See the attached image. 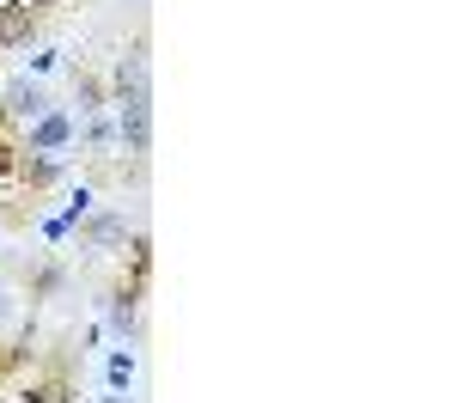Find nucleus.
I'll list each match as a JSON object with an SVG mask.
<instances>
[{
  "label": "nucleus",
  "instance_id": "f257e3e1",
  "mask_svg": "<svg viewBox=\"0 0 457 403\" xmlns=\"http://www.w3.org/2000/svg\"><path fill=\"white\" fill-rule=\"evenodd\" d=\"M116 147L129 153V159H146V147H153V92H135V98H116Z\"/></svg>",
  "mask_w": 457,
  "mask_h": 403
},
{
  "label": "nucleus",
  "instance_id": "f03ea898",
  "mask_svg": "<svg viewBox=\"0 0 457 403\" xmlns=\"http://www.w3.org/2000/svg\"><path fill=\"white\" fill-rule=\"evenodd\" d=\"M49 110H55V98H49L37 80H6V86H0V116L19 122V129H31L37 116H49Z\"/></svg>",
  "mask_w": 457,
  "mask_h": 403
},
{
  "label": "nucleus",
  "instance_id": "7ed1b4c3",
  "mask_svg": "<svg viewBox=\"0 0 457 403\" xmlns=\"http://www.w3.org/2000/svg\"><path fill=\"white\" fill-rule=\"evenodd\" d=\"M79 385H73V366L68 361H43L31 366V385L19 391V403H73Z\"/></svg>",
  "mask_w": 457,
  "mask_h": 403
},
{
  "label": "nucleus",
  "instance_id": "20e7f679",
  "mask_svg": "<svg viewBox=\"0 0 457 403\" xmlns=\"http://www.w3.org/2000/svg\"><path fill=\"white\" fill-rule=\"evenodd\" d=\"M73 135H79V129H73L68 110H49V116H37L31 129L19 135V147H25V153H49V159H62V147H73Z\"/></svg>",
  "mask_w": 457,
  "mask_h": 403
},
{
  "label": "nucleus",
  "instance_id": "39448f33",
  "mask_svg": "<svg viewBox=\"0 0 457 403\" xmlns=\"http://www.w3.org/2000/svg\"><path fill=\"white\" fill-rule=\"evenodd\" d=\"M135 232H129V214H86L79 220V251H98V256H110V251H122Z\"/></svg>",
  "mask_w": 457,
  "mask_h": 403
},
{
  "label": "nucleus",
  "instance_id": "423d86ee",
  "mask_svg": "<svg viewBox=\"0 0 457 403\" xmlns=\"http://www.w3.org/2000/svg\"><path fill=\"white\" fill-rule=\"evenodd\" d=\"M141 299H146V293L129 288V281L104 293V324H110V336H122V342H135V336H141Z\"/></svg>",
  "mask_w": 457,
  "mask_h": 403
},
{
  "label": "nucleus",
  "instance_id": "0eeeda50",
  "mask_svg": "<svg viewBox=\"0 0 457 403\" xmlns=\"http://www.w3.org/2000/svg\"><path fill=\"white\" fill-rule=\"evenodd\" d=\"M37 25H43V13H37L31 0H6L0 6V49H25L37 37Z\"/></svg>",
  "mask_w": 457,
  "mask_h": 403
},
{
  "label": "nucleus",
  "instance_id": "6e6552de",
  "mask_svg": "<svg viewBox=\"0 0 457 403\" xmlns=\"http://www.w3.org/2000/svg\"><path fill=\"white\" fill-rule=\"evenodd\" d=\"M73 105H79V122H86V116H104V110H110L104 73L86 68V62H73Z\"/></svg>",
  "mask_w": 457,
  "mask_h": 403
},
{
  "label": "nucleus",
  "instance_id": "1a4fd4ad",
  "mask_svg": "<svg viewBox=\"0 0 457 403\" xmlns=\"http://www.w3.org/2000/svg\"><path fill=\"white\" fill-rule=\"evenodd\" d=\"M104 379H110V391H129V385H135V355H129V348H110Z\"/></svg>",
  "mask_w": 457,
  "mask_h": 403
},
{
  "label": "nucleus",
  "instance_id": "9d476101",
  "mask_svg": "<svg viewBox=\"0 0 457 403\" xmlns=\"http://www.w3.org/2000/svg\"><path fill=\"white\" fill-rule=\"evenodd\" d=\"M62 281H68V269H62V263H37V275H31V306H37V299H49Z\"/></svg>",
  "mask_w": 457,
  "mask_h": 403
},
{
  "label": "nucleus",
  "instance_id": "9b49d317",
  "mask_svg": "<svg viewBox=\"0 0 457 403\" xmlns=\"http://www.w3.org/2000/svg\"><path fill=\"white\" fill-rule=\"evenodd\" d=\"M19 366H25V348H12V342H0V385H6V379H12Z\"/></svg>",
  "mask_w": 457,
  "mask_h": 403
},
{
  "label": "nucleus",
  "instance_id": "f8f14e48",
  "mask_svg": "<svg viewBox=\"0 0 457 403\" xmlns=\"http://www.w3.org/2000/svg\"><path fill=\"white\" fill-rule=\"evenodd\" d=\"M98 403H129V391H104V398H98Z\"/></svg>",
  "mask_w": 457,
  "mask_h": 403
},
{
  "label": "nucleus",
  "instance_id": "ddd939ff",
  "mask_svg": "<svg viewBox=\"0 0 457 403\" xmlns=\"http://www.w3.org/2000/svg\"><path fill=\"white\" fill-rule=\"evenodd\" d=\"M31 6H55V0H31Z\"/></svg>",
  "mask_w": 457,
  "mask_h": 403
}]
</instances>
